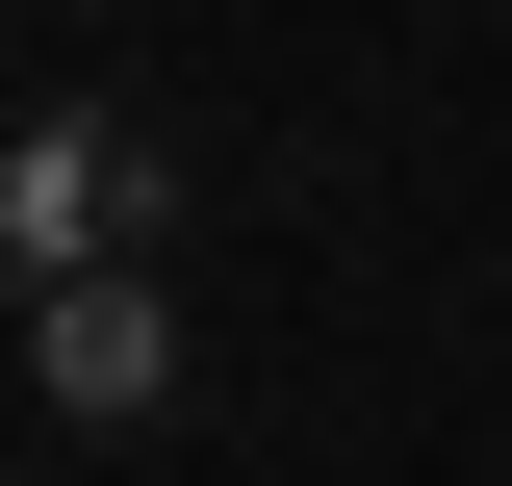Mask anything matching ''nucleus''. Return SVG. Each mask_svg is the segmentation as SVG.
I'll return each mask as SVG.
<instances>
[{"mask_svg":"<svg viewBox=\"0 0 512 486\" xmlns=\"http://www.w3.org/2000/svg\"><path fill=\"white\" fill-rule=\"evenodd\" d=\"M154 205H180V154L103 128V103H52L26 180H0V256H26V282H103V256H154Z\"/></svg>","mask_w":512,"mask_h":486,"instance_id":"nucleus-1","label":"nucleus"},{"mask_svg":"<svg viewBox=\"0 0 512 486\" xmlns=\"http://www.w3.org/2000/svg\"><path fill=\"white\" fill-rule=\"evenodd\" d=\"M26 384H52L77 435H154V410H180V282H154V256H103V282H26Z\"/></svg>","mask_w":512,"mask_h":486,"instance_id":"nucleus-2","label":"nucleus"}]
</instances>
